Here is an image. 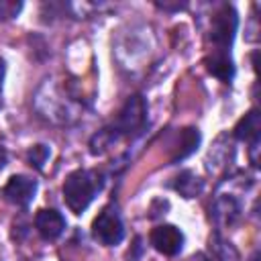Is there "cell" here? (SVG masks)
Here are the masks:
<instances>
[{"label": "cell", "instance_id": "ba28073f", "mask_svg": "<svg viewBox=\"0 0 261 261\" xmlns=\"http://www.w3.org/2000/svg\"><path fill=\"white\" fill-rule=\"evenodd\" d=\"M208 73H212L214 77L222 80V82H230L234 77V63L230 59L228 51H220V49H212V53L204 59Z\"/></svg>", "mask_w": 261, "mask_h": 261}, {"label": "cell", "instance_id": "8992f818", "mask_svg": "<svg viewBox=\"0 0 261 261\" xmlns=\"http://www.w3.org/2000/svg\"><path fill=\"white\" fill-rule=\"evenodd\" d=\"M37 194V181L29 175H12L4 186V198L16 206H29Z\"/></svg>", "mask_w": 261, "mask_h": 261}, {"label": "cell", "instance_id": "7a4b0ae2", "mask_svg": "<svg viewBox=\"0 0 261 261\" xmlns=\"http://www.w3.org/2000/svg\"><path fill=\"white\" fill-rule=\"evenodd\" d=\"M92 234L98 243L106 245V247H114L122 241L124 237V226L122 220L116 212L114 206H106L92 222Z\"/></svg>", "mask_w": 261, "mask_h": 261}, {"label": "cell", "instance_id": "30bf717a", "mask_svg": "<svg viewBox=\"0 0 261 261\" xmlns=\"http://www.w3.org/2000/svg\"><path fill=\"white\" fill-rule=\"evenodd\" d=\"M198 145H200V133H198V128H192V126L190 128H184L179 133V143H177V149H175L171 161L175 163L179 159H186L188 155H192L198 149Z\"/></svg>", "mask_w": 261, "mask_h": 261}, {"label": "cell", "instance_id": "6da1fadb", "mask_svg": "<svg viewBox=\"0 0 261 261\" xmlns=\"http://www.w3.org/2000/svg\"><path fill=\"white\" fill-rule=\"evenodd\" d=\"M100 188H102V181L96 171L75 169L73 173L67 175L65 184H63V200L71 212L82 214L90 206V202L94 200V196Z\"/></svg>", "mask_w": 261, "mask_h": 261}, {"label": "cell", "instance_id": "3957f363", "mask_svg": "<svg viewBox=\"0 0 261 261\" xmlns=\"http://www.w3.org/2000/svg\"><path fill=\"white\" fill-rule=\"evenodd\" d=\"M237 27H239V16L234 8L228 4L220 6V10L212 16V27H210V39L216 45V49L228 51V47L232 45Z\"/></svg>", "mask_w": 261, "mask_h": 261}, {"label": "cell", "instance_id": "5bb4252c", "mask_svg": "<svg viewBox=\"0 0 261 261\" xmlns=\"http://www.w3.org/2000/svg\"><path fill=\"white\" fill-rule=\"evenodd\" d=\"M22 4L20 2H12V0H0V18H12L20 12Z\"/></svg>", "mask_w": 261, "mask_h": 261}, {"label": "cell", "instance_id": "52a82bcc", "mask_svg": "<svg viewBox=\"0 0 261 261\" xmlns=\"http://www.w3.org/2000/svg\"><path fill=\"white\" fill-rule=\"evenodd\" d=\"M35 228L39 230V234L45 241H55L65 230V218L57 210L45 208V210H39L37 212V216H35Z\"/></svg>", "mask_w": 261, "mask_h": 261}, {"label": "cell", "instance_id": "4fadbf2b", "mask_svg": "<svg viewBox=\"0 0 261 261\" xmlns=\"http://www.w3.org/2000/svg\"><path fill=\"white\" fill-rule=\"evenodd\" d=\"M49 155H51V151H49L47 145H33V147L29 149V153H27L29 163H31L35 169H43V165H45V161L49 159Z\"/></svg>", "mask_w": 261, "mask_h": 261}, {"label": "cell", "instance_id": "9a60e30c", "mask_svg": "<svg viewBox=\"0 0 261 261\" xmlns=\"http://www.w3.org/2000/svg\"><path fill=\"white\" fill-rule=\"evenodd\" d=\"M4 71H6V65H4V61L0 59V92H2V82H4Z\"/></svg>", "mask_w": 261, "mask_h": 261}, {"label": "cell", "instance_id": "2e32d148", "mask_svg": "<svg viewBox=\"0 0 261 261\" xmlns=\"http://www.w3.org/2000/svg\"><path fill=\"white\" fill-rule=\"evenodd\" d=\"M6 165V151H4V147H0V169Z\"/></svg>", "mask_w": 261, "mask_h": 261}, {"label": "cell", "instance_id": "e0dca14e", "mask_svg": "<svg viewBox=\"0 0 261 261\" xmlns=\"http://www.w3.org/2000/svg\"><path fill=\"white\" fill-rule=\"evenodd\" d=\"M192 261H208V259H204V257H202V255H198V257H194V259H192Z\"/></svg>", "mask_w": 261, "mask_h": 261}, {"label": "cell", "instance_id": "8fae6325", "mask_svg": "<svg viewBox=\"0 0 261 261\" xmlns=\"http://www.w3.org/2000/svg\"><path fill=\"white\" fill-rule=\"evenodd\" d=\"M175 179H177V181H175V190H177L184 198H196V196H200L202 190H204V181H202L196 173H192V171H181Z\"/></svg>", "mask_w": 261, "mask_h": 261}, {"label": "cell", "instance_id": "5b68a950", "mask_svg": "<svg viewBox=\"0 0 261 261\" xmlns=\"http://www.w3.org/2000/svg\"><path fill=\"white\" fill-rule=\"evenodd\" d=\"M151 245L159 251V253H163V255H167V257H173V255H177L179 251H181V247H184V234H181V230L177 228V226H173V224H161V226H155L153 230H151Z\"/></svg>", "mask_w": 261, "mask_h": 261}, {"label": "cell", "instance_id": "7c38bea8", "mask_svg": "<svg viewBox=\"0 0 261 261\" xmlns=\"http://www.w3.org/2000/svg\"><path fill=\"white\" fill-rule=\"evenodd\" d=\"M210 261H239V253L237 249L226 243L220 234L210 237Z\"/></svg>", "mask_w": 261, "mask_h": 261}, {"label": "cell", "instance_id": "9c48e42d", "mask_svg": "<svg viewBox=\"0 0 261 261\" xmlns=\"http://www.w3.org/2000/svg\"><path fill=\"white\" fill-rule=\"evenodd\" d=\"M259 130H261V116H259V112L253 108V110H249L239 122H237V126H234V137L239 139V141H257L259 139Z\"/></svg>", "mask_w": 261, "mask_h": 261}, {"label": "cell", "instance_id": "277c9868", "mask_svg": "<svg viewBox=\"0 0 261 261\" xmlns=\"http://www.w3.org/2000/svg\"><path fill=\"white\" fill-rule=\"evenodd\" d=\"M145 114H147L145 100H143L141 96H130V98L124 102V106H122V110H120L116 122L110 126L112 135L118 139V137H122V135H130V133H135L137 128L143 126V122H145Z\"/></svg>", "mask_w": 261, "mask_h": 261}]
</instances>
